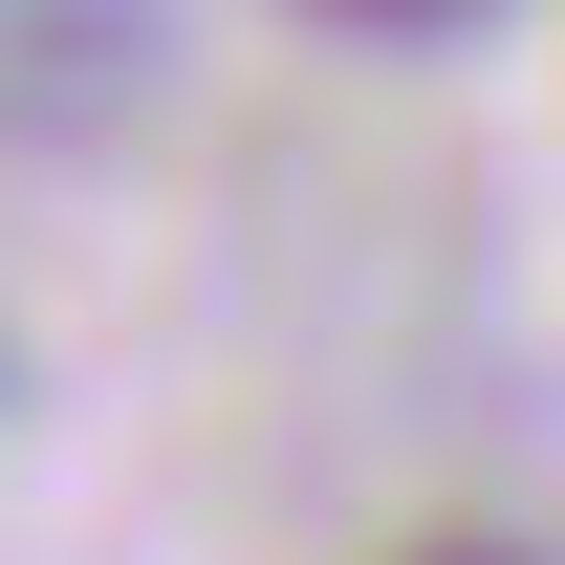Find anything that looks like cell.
<instances>
[{
	"label": "cell",
	"instance_id": "obj_1",
	"mask_svg": "<svg viewBox=\"0 0 565 565\" xmlns=\"http://www.w3.org/2000/svg\"><path fill=\"white\" fill-rule=\"evenodd\" d=\"M305 22H370V44H435V22H479V0H305Z\"/></svg>",
	"mask_w": 565,
	"mask_h": 565
},
{
	"label": "cell",
	"instance_id": "obj_2",
	"mask_svg": "<svg viewBox=\"0 0 565 565\" xmlns=\"http://www.w3.org/2000/svg\"><path fill=\"white\" fill-rule=\"evenodd\" d=\"M414 565H522V544H414Z\"/></svg>",
	"mask_w": 565,
	"mask_h": 565
}]
</instances>
